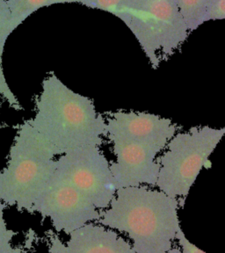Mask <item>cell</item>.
<instances>
[{
	"label": "cell",
	"instance_id": "obj_1",
	"mask_svg": "<svg viewBox=\"0 0 225 253\" xmlns=\"http://www.w3.org/2000/svg\"><path fill=\"white\" fill-rule=\"evenodd\" d=\"M178 199L151 186L116 190L99 224L126 235L136 253H169L182 229Z\"/></svg>",
	"mask_w": 225,
	"mask_h": 253
},
{
	"label": "cell",
	"instance_id": "obj_2",
	"mask_svg": "<svg viewBox=\"0 0 225 253\" xmlns=\"http://www.w3.org/2000/svg\"><path fill=\"white\" fill-rule=\"evenodd\" d=\"M28 121L56 157L80 147H100L106 137V118L93 101L71 90L55 74L43 81L35 115Z\"/></svg>",
	"mask_w": 225,
	"mask_h": 253
},
{
	"label": "cell",
	"instance_id": "obj_3",
	"mask_svg": "<svg viewBox=\"0 0 225 253\" xmlns=\"http://www.w3.org/2000/svg\"><path fill=\"white\" fill-rule=\"evenodd\" d=\"M47 141L28 121L18 126L7 163L0 170V201L32 213L37 198L55 172L56 158Z\"/></svg>",
	"mask_w": 225,
	"mask_h": 253
},
{
	"label": "cell",
	"instance_id": "obj_4",
	"mask_svg": "<svg viewBox=\"0 0 225 253\" xmlns=\"http://www.w3.org/2000/svg\"><path fill=\"white\" fill-rule=\"evenodd\" d=\"M225 135V127L195 126L174 134L158 157L156 187L185 206L190 190Z\"/></svg>",
	"mask_w": 225,
	"mask_h": 253
},
{
	"label": "cell",
	"instance_id": "obj_5",
	"mask_svg": "<svg viewBox=\"0 0 225 253\" xmlns=\"http://www.w3.org/2000/svg\"><path fill=\"white\" fill-rule=\"evenodd\" d=\"M117 18L132 32L154 69L174 55L189 36L174 0H152L141 10H123Z\"/></svg>",
	"mask_w": 225,
	"mask_h": 253
},
{
	"label": "cell",
	"instance_id": "obj_6",
	"mask_svg": "<svg viewBox=\"0 0 225 253\" xmlns=\"http://www.w3.org/2000/svg\"><path fill=\"white\" fill-rule=\"evenodd\" d=\"M106 137L112 143L115 156V161L110 163V169L116 189L156 186L160 167L158 156L170 140L108 127Z\"/></svg>",
	"mask_w": 225,
	"mask_h": 253
},
{
	"label": "cell",
	"instance_id": "obj_7",
	"mask_svg": "<svg viewBox=\"0 0 225 253\" xmlns=\"http://www.w3.org/2000/svg\"><path fill=\"white\" fill-rule=\"evenodd\" d=\"M54 177L66 182L99 210L107 209L116 194L110 163L100 147H80L55 159Z\"/></svg>",
	"mask_w": 225,
	"mask_h": 253
},
{
	"label": "cell",
	"instance_id": "obj_8",
	"mask_svg": "<svg viewBox=\"0 0 225 253\" xmlns=\"http://www.w3.org/2000/svg\"><path fill=\"white\" fill-rule=\"evenodd\" d=\"M35 213L48 219L56 233L68 236L100 218V210L83 194L54 176L33 206L32 213Z\"/></svg>",
	"mask_w": 225,
	"mask_h": 253
},
{
	"label": "cell",
	"instance_id": "obj_9",
	"mask_svg": "<svg viewBox=\"0 0 225 253\" xmlns=\"http://www.w3.org/2000/svg\"><path fill=\"white\" fill-rule=\"evenodd\" d=\"M47 253H136L130 241L114 229L89 222L62 241L55 232L48 235Z\"/></svg>",
	"mask_w": 225,
	"mask_h": 253
},
{
	"label": "cell",
	"instance_id": "obj_10",
	"mask_svg": "<svg viewBox=\"0 0 225 253\" xmlns=\"http://www.w3.org/2000/svg\"><path fill=\"white\" fill-rule=\"evenodd\" d=\"M183 20L191 32L207 22L210 0H174Z\"/></svg>",
	"mask_w": 225,
	"mask_h": 253
},
{
	"label": "cell",
	"instance_id": "obj_11",
	"mask_svg": "<svg viewBox=\"0 0 225 253\" xmlns=\"http://www.w3.org/2000/svg\"><path fill=\"white\" fill-rule=\"evenodd\" d=\"M49 2L50 0H6L17 28L35 12L43 8L48 7Z\"/></svg>",
	"mask_w": 225,
	"mask_h": 253
},
{
	"label": "cell",
	"instance_id": "obj_12",
	"mask_svg": "<svg viewBox=\"0 0 225 253\" xmlns=\"http://www.w3.org/2000/svg\"><path fill=\"white\" fill-rule=\"evenodd\" d=\"M17 28L6 0H0V63L3 60L7 40Z\"/></svg>",
	"mask_w": 225,
	"mask_h": 253
},
{
	"label": "cell",
	"instance_id": "obj_13",
	"mask_svg": "<svg viewBox=\"0 0 225 253\" xmlns=\"http://www.w3.org/2000/svg\"><path fill=\"white\" fill-rule=\"evenodd\" d=\"M5 209L6 205L0 201V253H24L21 247L12 245L16 232L8 227L4 218Z\"/></svg>",
	"mask_w": 225,
	"mask_h": 253
},
{
	"label": "cell",
	"instance_id": "obj_14",
	"mask_svg": "<svg viewBox=\"0 0 225 253\" xmlns=\"http://www.w3.org/2000/svg\"><path fill=\"white\" fill-rule=\"evenodd\" d=\"M81 4L109 12L116 17L125 9V0H83Z\"/></svg>",
	"mask_w": 225,
	"mask_h": 253
},
{
	"label": "cell",
	"instance_id": "obj_15",
	"mask_svg": "<svg viewBox=\"0 0 225 253\" xmlns=\"http://www.w3.org/2000/svg\"><path fill=\"white\" fill-rule=\"evenodd\" d=\"M2 99L7 101L9 106L15 110H22L21 104L15 94L12 92V89L9 86L7 80L4 75V69L2 63H0V102Z\"/></svg>",
	"mask_w": 225,
	"mask_h": 253
},
{
	"label": "cell",
	"instance_id": "obj_16",
	"mask_svg": "<svg viewBox=\"0 0 225 253\" xmlns=\"http://www.w3.org/2000/svg\"><path fill=\"white\" fill-rule=\"evenodd\" d=\"M178 245H174L169 253H208L200 249L196 245L186 238L183 229H180L177 235Z\"/></svg>",
	"mask_w": 225,
	"mask_h": 253
},
{
	"label": "cell",
	"instance_id": "obj_17",
	"mask_svg": "<svg viewBox=\"0 0 225 253\" xmlns=\"http://www.w3.org/2000/svg\"><path fill=\"white\" fill-rule=\"evenodd\" d=\"M225 20V0H210L207 21Z\"/></svg>",
	"mask_w": 225,
	"mask_h": 253
},
{
	"label": "cell",
	"instance_id": "obj_18",
	"mask_svg": "<svg viewBox=\"0 0 225 253\" xmlns=\"http://www.w3.org/2000/svg\"><path fill=\"white\" fill-rule=\"evenodd\" d=\"M151 1L152 0H125V9L141 10L146 7Z\"/></svg>",
	"mask_w": 225,
	"mask_h": 253
},
{
	"label": "cell",
	"instance_id": "obj_19",
	"mask_svg": "<svg viewBox=\"0 0 225 253\" xmlns=\"http://www.w3.org/2000/svg\"><path fill=\"white\" fill-rule=\"evenodd\" d=\"M83 0H50L49 2V6L55 5V4H80L82 3Z\"/></svg>",
	"mask_w": 225,
	"mask_h": 253
}]
</instances>
